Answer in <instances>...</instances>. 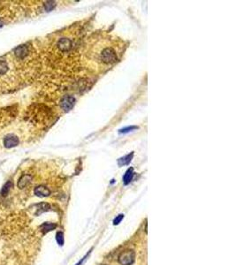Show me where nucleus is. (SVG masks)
Here are the masks:
<instances>
[{
  "label": "nucleus",
  "instance_id": "1",
  "mask_svg": "<svg viewBox=\"0 0 236 265\" xmlns=\"http://www.w3.org/2000/svg\"><path fill=\"white\" fill-rule=\"evenodd\" d=\"M118 263L121 265H132L135 261V252L133 250H126L118 255Z\"/></svg>",
  "mask_w": 236,
  "mask_h": 265
},
{
  "label": "nucleus",
  "instance_id": "2",
  "mask_svg": "<svg viewBox=\"0 0 236 265\" xmlns=\"http://www.w3.org/2000/svg\"><path fill=\"white\" fill-rule=\"evenodd\" d=\"M100 59H101V61L104 64H111V63L116 61L117 55H116V52L113 49L106 48L101 53Z\"/></svg>",
  "mask_w": 236,
  "mask_h": 265
},
{
  "label": "nucleus",
  "instance_id": "3",
  "mask_svg": "<svg viewBox=\"0 0 236 265\" xmlns=\"http://www.w3.org/2000/svg\"><path fill=\"white\" fill-rule=\"evenodd\" d=\"M74 103H75L74 97L71 96H67L63 97L62 100L60 101V106L65 111H69V110L73 109V107L74 106Z\"/></svg>",
  "mask_w": 236,
  "mask_h": 265
},
{
  "label": "nucleus",
  "instance_id": "4",
  "mask_svg": "<svg viewBox=\"0 0 236 265\" xmlns=\"http://www.w3.org/2000/svg\"><path fill=\"white\" fill-rule=\"evenodd\" d=\"M20 143V140L19 138L13 134V133H10V134H7L6 136V138L4 139V145L5 147L7 148H14L16 146H18Z\"/></svg>",
  "mask_w": 236,
  "mask_h": 265
},
{
  "label": "nucleus",
  "instance_id": "5",
  "mask_svg": "<svg viewBox=\"0 0 236 265\" xmlns=\"http://www.w3.org/2000/svg\"><path fill=\"white\" fill-rule=\"evenodd\" d=\"M29 49L28 45H26V44L20 45L14 49V55L20 59L26 58L29 55Z\"/></svg>",
  "mask_w": 236,
  "mask_h": 265
},
{
  "label": "nucleus",
  "instance_id": "6",
  "mask_svg": "<svg viewBox=\"0 0 236 265\" xmlns=\"http://www.w3.org/2000/svg\"><path fill=\"white\" fill-rule=\"evenodd\" d=\"M35 194L38 197H47L50 196L51 190L44 186H38L35 188Z\"/></svg>",
  "mask_w": 236,
  "mask_h": 265
},
{
  "label": "nucleus",
  "instance_id": "7",
  "mask_svg": "<svg viewBox=\"0 0 236 265\" xmlns=\"http://www.w3.org/2000/svg\"><path fill=\"white\" fill-rule=\"evenodd\" d=\"M58 46H59V49L61 52H67L70 50V48L72 46V43L69 39L61 38L58 43Z\"/></svg>",
  "mask_w": 236,
  "mask_h": 265
},
{
  "label": "nucleus",
  "instance_id": "8",
  "mask_svg": "<svg viewBox=\"0 0 236 265\" xmlns=\"http://www.w3.org/2000/svg\"><path fill=\"white\" fill-rule=\"evenodd\" d=\"M32 181V176L29 174H24L18 181V187L19 188H24Z\"/></svg>",
  "mask_w": 236,
  "mask_h": 265
},
{
  "label": "nucleus",
  "instance_id": "9",
  "mask_svg": "<svg viewBox=\"0 0 236 265\" xmlns=\"http://www.w3.org/2000/svg\"><path fill=\"white\" fill-rule=\"evenodd\" d=\"M56 227H57V225H56V224L46 222V223H44L43 225H41L40 229H41V231L43 232V233L45 234V233L51 232V231H52V230H54Z\"/></svg>",
  "mask_w": 236,
  "mask_h": 265
},
{
  "label": "nucleus",
  "instance_id": "10",
  "mask_svg": "<svg viewBox=\"0 0 236 265\" xmlns=\"http://www.w3.org/2000/svg\"><path fill=\"white\" fill-rule=\"evenodd\" d=\"M133 177V168H129L126 171L125 175L123 177V181H124V184L127 185L128 183H130V181L132 180Z\"/></svg>",
  "mask_w": 236,
  "mask_h": 265
},
{
  "label": "nucleus",
  "instance_id": "11",
  "mask_svg": "<svg viewBox=\"0 0 236 265\" xmlns=\"http://www.w3.org/2000/svg\"><path fill=\"white\" fill-rule=\"evenodd\" d=\"M50 209H51L50 204H48V203H46V202H41V203H39V204L37 205V210H38V211L37 212V215H40V214L43 213V212L48 211V210H50Z\"/></svg>",
  "mask_w": 236,
  "mask_h": 265
},
{
  "label": "nucleus",
  "instance_id": "12",
  "mask_svg": "<svg viewBox=\"0 0 236 265\" xmlns=\"http://www.w3.org/2000/svg\"><path fill=\"white\" fill-rule=\"evenodd\" d=\"M13 187V183H12V181H8V182H6V184L3 186V187H2V189H1V195L2 196H6L8 194V193H9V191H10V189Z\"/></svg>",
  "mask_w": 236,
  "mask_h": 265
},
{
  "label": "nucleus",
  "instance_id": "13",
  "mask_svg": "<svg viewBox=\"0 0 236 265\" xmlns=\"http://www.w3.org/2000/svg\"><path fill=\"white\" fill-rule=\"evenodd\" d=\"M133 153H131V154L127 155V156H124V157L118 159V165H124V164H127V163H129L130 161H131V159H132V157H133Z\"/></svg>",
  "mask_w": 236,
  "mask_h": 265
},
{
  "label": "nucleus",
  "instance_id": "14",
  "mask_svg": "<svg viewBox=\"0 0 236 265\" xmlns=\"http://www.w3.org/2000/svg\"><path fill=\"white\" fill-rule=\"evenodd\" d=\"M8 71V64L5 60H0V75L6 74Z\"/></svg>",
  "mask_w": 236,
  "mask_h": 265
},
{
  "label": "nucleus",
  "instance_id": "15",
  "mask_svg": "<svg viewBox=\"0 0 236 265\" xmlns=\"http://www.w3.org/2000/svg\"><path fill=\"white\" fill-rule=\"evenodd\" d=\"M56 240H57V242H58L59 246H63V245H64L65 240H64V234H63V232H57V234H56Z\"/></svg>",
  "mask_w": 236,
  "mask_h": 265
},
{
  "label": "nucleus",
  "instance_id": "16",
  "mask_svg": "<svg viewBox=\"0 0 236 265\" xmlns=\"http://www.w3.org/2000/svg\"><path fill=\"white\" fill-rule=\"evenodd\" d=\"M55 6H56V4H55V2H52V1H49V2H46L44 4V7H45V10L46 11H52L53 8L55 7Z\"/></svg>",
  "mask_w": 236,
  "mask_h": 265
},
{
  "label": "nucleus",
  "instance_id": "17",
  "mask_svg": "<svg viewBox=\"0 0 236 265\" xmlns=\"http://www.w3.org/2000/svg\"><path fill=\"white\" fill-rule=\"evenodd\" d=\"M124 218V215L123 214H120V215H118V217H116V218L113 220V225H118L121 221H122V219Z\"/></svg>",
  "mask_w": 236,
  "mask_h": 265
},
{
  "label": "nucleus",
  "instance_id": "18",
  "mask_svg": "<svg viewBox=\"0 0 236 265\" xmlns=\"http://www.w3.org/2000/svg\"><path fill=\"white\" fill-rule=\"evenodd\" d=\"M136 128H137L136 126H128V127H126V128L119 130V132H127L129 131H132L133 129H136Z\"/></svg>",
  "mask_w": 236,
  "mask_h": 265
},
{
  "label": "nucleus",
  "instance_id": "19",
  "mask_svg": "<svg viewBox=\"0 0 236 265\" xmlns=\"http://www.w3.org/2000/svg\"><path fill=\"white\" fill-rule=\"evenodd\" d=\"M3 26H4V22H3V21L0 19V28H2Z\"/></svg>",
  "mask_w": 236,
  "mask_h": 265
}]
</instances>
